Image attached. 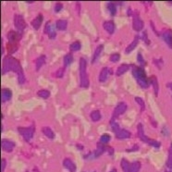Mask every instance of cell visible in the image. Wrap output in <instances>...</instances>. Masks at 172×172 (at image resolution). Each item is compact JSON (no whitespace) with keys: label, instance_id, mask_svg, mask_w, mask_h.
<instances>
[{"label":"cell","instance_id":"cell-1","mask_svg":"<svg viewBox=\"0 0 172 172\" xmlns=\"http://www.w3.org/2000/svg\"><path fill=\"white\" fill-rule=\"evenodd\" d=\"M9 71H13L17 73L19 84H23L25 82V76H24L23 69L19 62L11 56L6 57L2 64V74H6Z\"/></svg>","mask_w":172,"mask_h":172},{"label":"cell","instance_id":"cell-2","mask_svg":"<svg viewBox=\"0 0 172 172\" xmlns=\"http://www.w3.org/2000/svg\"><path fill=\"white\" fill-rule=\"evenodd\" d=\"M132 75L136 79V82L141 88L147 89L149 87V80L146 77L143 68L132 65Z\"/></svg>","mask_w":172,"mask_h":172},{"label":"cell","instance_id":"cell-3","mask_svg":"<svg viewBox=\"0 0 172 172\" xmlns=\"http://www.w3.org/2000/svg\"><path fill=\"white\" fill-rule=\"evenodd\" d=\"M79 72H80V86L82 88H88L89 78L87 74V61L85 58H81L79 63Z\"/></svg>","mask_w":172,"mask_h":172},{"label":"cell","instance_id":"cell-4","mask_svg":"<svg viewBox=\"0 0 172 172\" xmlns=\"http://www.w3.org/2000/svg\"><path fill=\"white\" fill-rule=\"evenodd\" d=\"M137 133H138V137L140 138V140H142L143 142H146V143H148L150 146L152 147H155V148L158 149L161 143L154 139H150L147 137L145 134H144V132H143V128H142V123H139L138 126H137Z\"/></svg>","mask_w":172,"mask_h":172},{"label":"cell","instance_id":"cell-5","mask_svg":"<svg viewBox=\"0 0 172 172\" xmlns=\"http://www.w3.org/2000/svg\"><path fill=\"white\" fill-rule=\"evenodd\" d=\"M34 130H35V127H34L33 124L32 126H30V127H27V128L18 127L19 133L23 137V139L25 140L26 142H30L33 139V134H34Z\"/></svg>","mask_w":172,"mask_h":172},{"label":"cell","instance_id":"cell-6","mask_svg":"<svg viewBox=\"0 0 172 172\" xmlns=\"http://www.w3.org/2000/svg\"><path fill=\"white\" fill-rule=\"evenodd\" d=\"M127 105L124 102H120L118 103V105L115 107L113 114H112V118L110 121H116V118H118L120 115H122L123 113H125V111L127 110Z\"/></svg>","mask_w":172,"mask_h":172},{"label":"cell","instance_id":"cell-7","mask_svg":"<svg viewBox=\"0 0 172 172\" xmlns=\"http://www.w3.org/2000/svg\"><path fill=\"white\" fill-rule=\"evenodd\" d=\"M14 26L19 30V31H23L27 28V23L24 19L23 16L19 14H15L14 16Z\"/></svg>","mask_w":172,"mask_h":172},{"label":"cell","instance_id":"cell-8","mask_svg":"<svg viewBox=\"0 0 172 172\" xmlns=\"http://www.w3.org/2000/svg\"><path fill=\"white\" fill-rule=\"evenodd\" d=\"M133 15V19H132V27L133 30L136 32H140L143 29V21L142 20V19L140 18V15L135 12Z\"/></svg>","mask_w":172,"mask_h":172},{"label":"cell","instance_id":"cell-9","mask_svg":"<svg viewBox=\"0 0 172 172\" xmlns=\"http://www.w3.org/2000/svg\"><path fill=\"white\" fill-rule=\"evenodd\" d=\"M1 147H2L3 151H5L7 153H10L14 149L15 142L13 141L8 140V139H2L1 140Z\"/></svg>","mask_w":172,"mask_h":172},{"label":"cell","instance_id":"cell-10","mask_svg":"<svg viewBox=\"0 0 172 172\" xmlns=\"http://www.w3.org/2000/svg\"><path fill=\"white\" fill-rule=\"evenodd\" d=\"M44 33L49 36V38H50V39H54L57 36V33H56L55 27H54V25H52L50 21L46 22L45 26H44Z\"/></svg>","mask_w":172,"mask_h":172},{"label":"cell","instance_id":"cell-11","mask_svg":"<svg viewBox=\"0 0 172 172\" xmlns=\"http://www.w3.org/2000/svg\"><path fill=\"white\" fill-rule=\"evenodd\" d=\"M111 74H112V70L109 68H107V67H104L101 69L100 73H99V77H98V80H99L100 82H105L108 79L109 75H111Z\"/></svg>","mask_w":172,"mask_h":172},{"label":"cell","instance_id":"cell-12","mask_svg":"<svg viewBox=\"0 0 172 172\" xmlns=\"http://www.w3.org/2000/svg\"><path fill=\"white\" fill-rule=\"evenodd\" d=\"M8 39L9 41L10 44H17L19 43V41L21 39V34L15 32V31H10L8 33Z\"/></svg>","mask_w":172,"mask_h":172},{"label":"cell","instance_id":"cell-13","mask_svg":"<svg viewBox=\"0 0 172 172\" xmlns=\"http://www.w3.org/2000/svg\"><path fill=\"white\" fill-rule=\"evenodd\" d=\"M115 136L118 140H124V139H128L131 137V132L127 130L119 128L117 132H115Z\"/></svg>","mask_w":172,"mask_h":172},{"label":"cell","instance_id":"cell-14","mask_svg":"<svg viewBox=\"0 0 172 172\" xmlns=\"http://www.w3.org/2000/svg\"><path fill=\"white\" fill-rule=\"evenodd\" d=\"M162 37L164 39V41L167 43V44L172 48V31L171 30H164L162 32Z\"/></svg>","mask_w":172,"mask_h":172},{"label":"cell","instance_id":"cell-15","mask_svg":"<svg viewBox=\"0 0 172 172\" xmlns=\"http://www.w3.org/2000/svg\"><path fill=\"white\" fill-rule=\"evenodd\" d=\"M43 19H44V16L40 13V14H38L37 15V17L36 18H34L33 20H32V26H33V28L34 29V30H39V28L41 27V25H42V22H43Z\"/></svg>","mask_w":172,"mask_h":172},{"label":"cell","instance_id":"cell-16","mask_svg":"<svg viewBox=\"0 0 172 172\" xmlns=\"http://www.w3.org/2000/svg\"><path fill=\"white\" fill-rule=\"evenodd\" d=\"M106 150H107V148H106V146L103 145V143L98 142V143H97L96 149H95V151H94L93 154V158H96V157H98V156H102Z\"/></svg>","mask_w":172,"mask_h":172},{"label":"cell","instance_id":"cell-17","mask_svg":"<svg viewBox=\"0 0 172 172\" xmlns=\"http://www.w3.org/2000/svg\"><path fill=\"white\" fill-rule=\"evenodd\" d=\"M11 96H12V93L9 89L3 88L1 90V102L2 103H6L9 100H10Z\"/></svg>","mask_w":172,"mask_h":172},{"label":"cell","instance_id":"cell-18","mask_svg":"<svg viewBox=\"0 0 172 172\" xmlns=\"http://www.w3.org/2000/svg\"><path fill=\"white\" fill-rule=\"evenodd\" d=\"M103 27L104 29L109 33V34H113L115 32V23L113 20H107L103 23Z\"/></svg>","mask_w":172,"mask_h":172},{"label":"cell","instance_id":"cell-19","mask_svg":"<svg viewBox=\"0 0 172 172\" xmlns=\"http://www.w3.org/2000/svg\"><path fill=\"white\" fill-rule=\"evenodd\" d=\"M63 166L69 171V172H75L76 171V165L72 162L69 158H65L63 160Z\"/></svg>","mask_w":172,"mask_h":172},{"label":"cell","instance_id":"cell-20","mask_svg":"<svg viewBox=\"0 0 172 172\" xmlns=\"http://www.w3.org/2000/svg\"><path fill=\"white\" fill-rule=\"evenodd\" d=\"M139 40H140V36H139V35H135V37H134L133 41L132 42V44H130L126 47V49H125V53H126V54H130V53L133 50V49L138 45Z\"/></svg>","mask_w":172,"mask_h":172},{"label":"cell","instance_id":"cell-21","mask_svg":"<svg viewBox=\"0 0 172 172\" xmlns=\"http://www.w3.org/2000/svg\"><path fill=\"white\" fill-rule=\"evenodd\" d=\"M103 48H104L103 44L98 45V46L95 48V50H94V52H93V58H92V61H91L92 63H95L96 60L99 58V57H100V55H101V53H102V51H103Z\"/></svg>","mask_w":172,"mask_h":172},{"label":"cell","instance_id":"cell-22","mask_svg":"<svg viewBox=\"0 0 172 172\" xmlns=\"http://www.w3.org/2000/svg\"><path fill=\"white\" fill-rule=\"evenodd\" d=\"M149 83L152 84L153 88H154V92H155V95L157 96L158 94V91H159V85H158V82L156 76H151L149 78Z\"/></svg>","mask_w":172,"mask_h":172},{"label":"cell","instance_id":"cell-23","mask_svg":"<svg viewBox=\"0 0 172 172\" xmlns=\"http://www.w3.org/2000/svg\"><path fill=\"white\" fill-rule=\"evenodd\" d=\"M130 69V65L128 64H121L120 66H118V68L116 70V75L117 76H120L122 74H124L125 72H127Z\"/></svg>","mask_w":172,"mask_h":172},{"label":"cell","instance_id":"cell-24","mask_svg":"<svg viewBox=\"0 0 172 172\" xmlns=\"http://www.w3.org/2000/svg\"><path fill=\"white\" fill-rule=\"evenodd\" d=\"M45 58H46V57L44 55H42V56H40L39 58H36V60H35V66H36V70L37 71L45 64Z\"/></svg>","mask_w":172,"mask_h":172},{"label":"cell","instance_id":"cell-25","mask_svg":"<svg viewBox=\"0 0 172 172\" xmlns=\"http://www.w3.org/2000/svg\"><path fill=\"white\" fill-rule=\"evenodd\" d=\"M68 22L65 19H58L56 21V27L59 31H65L67 29Z\"/></svg>","mask_w":172,"mask_h":172},{"label":"cell","instance_id":"cell-26","mask_svg":"<svg viewBox=\"0 0 172 172\" xmlns=\"http://www.w3.org/2000/svg\"><path fill=\"white\" fill-rule=\"evenodd\" d=\"M42 132H43L44 135L45 137H47L48 139L53 140V139L55 138V134H54L53 131H52L50 128H49V127H44V128L42 129Z\"/></svg>","mask_w":172,"mask_h":172},{"label":"cell","instance_id":"cell-27","mask_svg":"<svg viewBox=\"0 0 172 172\" xmlns=\"http://www.w3.org/2000/svg\"><path fill=\"white\" fill-rule=\"evenodd\" d=\"M120 166L123 169V172H130V167H131V164L130 162L125 159V158H122L120 161Z\"/></svg>","mask_w":172,"mask_h":172},{"label":"cell","instance_id":"cell-28","mask_svg":"<svg viewBox=\"0 0 172 172\" xmlns=\"http://www.w3.org/2000/svg\"><path fill=\"white\" fill-rule=\"evenodd\" d=\"M72 61H73V57H72V55L69 53V54H67V55H65V57L63 58V67L64 68H67L68 65H70L71 63H72Z\"/></svg>","mask_w":172,"mask_h":172},{"label":"cell","instance_id":"cell-29","mask_svg":"<svg viewBox=\"0 0 172 172\" xmlns=\"http://www.w3.org/2000/svg\"><path fill=\"white\" fill-rule=\"evenodd\" d=\"M101 113H100V111L99 110H93V112H91V114H90V118H91V119L93 120V121H94V122H96V121H98L100 118H101Z\"/></svg>","mask_w":172,"mask_h":172},{"label":"cell","instance_id":"cell-30","mask_svg":"<svg viewBox=\"0 0 172 172\" xmlns=\"http://www.w3.org/2000/svg\"><path fill=\"white\" fill-rule=\"evenodd\" d=\"M81 49V43L79 41H75L73 42L72 44H70L69 45V50L71 52H76V51H79Z\"/></svg>","mask_w":172,"mask_h":172},{"label":"cell","instance_id":"cell-31","mask_svg":"<svg viewBox=\"0 0 172 172\" xmlns=\"http://www.w3.org/2000/svg\"><path fill=\"white\" fill-rule=\"evenodd\" d=\"M141 168V164L139 161H134L131 164L130 172H139Z\"/></svg>","mask_w":172,"mask_h":172},{"label":"cell","instance_id":"cell-32","mask_svg":"<svg viewBox=\"0 0 172 172\" xmlns=\"http://www.w3.org/2000/svg\"><path fill=\"white\" fill-rule=\"evenodd\" d=\"M107 9L109 10L111 16H115L116 13H117V8H116V4L114 2H108L107 4Z\"/></svg>","mask_w":172,"mask_h":172},{"label":"cell","instance_id":"cell-33","mask_svg":"<svg viewBox=\"0 0 172 172\" xmlns=\"http://www.w3.org/2000/svg\"><path fill=\"white\" fill-rule=\"evenodd\" d=\"M37 95L41 98H44V99H47V98L50 96V92L47 91V90H44V89L39 90L37 92Z\"/></svg>","mask_w":172,"mask_h":172},{"label":"cell","instance_id":"cell-34","mask_svg":"<svg viewBox=\"0 0 172 172\" xmlns=\"http://www.w3.org/2000/svg\"><path fill=\"white\" fill-rule=\"evenodd\" d=\"M134 100L136 101V103H138V105L141 107V111H143L145 108V105H144V101L142 99L141 97H135Z\"/></svg>","mask_w":172,"mask_h":172},{"label":"cell","instance_id":"cell-35","mask_svg":"<svg viewBox=\"0 0 172 172\" xmlns=\"http://www.w3.org/2000/svg\"><path fill=\"white\" fill-rule=\"evenodd\" d=\"M65 68H64V67H62V68H58V70L55 72V77H56V78H62V77H63V75H64Z\"/></svg>","mask_w":172,"mask_h":172},{"label":"cell","instance_id":"cell-36","mask_svg":"<svg viewBox=\"0 0 172 172\" xmlns=\"http://www.w3.org/2000/svg\"><path fill=\"white\" fill-rule=\"evenodd\" d=\"M109 141H110V135H108V134H103L100 137V142L103 143V144L109 142Z\"/></svg>","mask_w":172,"mask_h":172},{"label":"cell","instance_id":"cell-37","mask_svg":"<svg viewBox=\"0 0 172 172\" xmlns=\"http://www.w3.org/2000/svg\"><path fill=\"white\" fill-rule=\"evenodd\" d=\"M137 61H138V63L142 66V68L145 67L146 62L144 61V58H142V56L141 53H138V55H137Z\"/></svg>","mask_w":172,"mask_h":172},{"label":"cell","instance_id":"cell-38","mask_svg":"<svg viewBox=\"0 0 172 172\" xmlns=\"http://www.w3.org/2000/svg\"><path fill=\"white\" fill-rule=\"evenodd\" d=\"M109 58H110V61H111V62L116 63V62H118V61L120 59V55L118 54V53H115V54H112Z\"/></svg>","mask_w":172,"mask_h":172},{"label":"cell","instance_id":"cell-39","mask_svg":"<svg viewBox=\"0 0 172 172\" xmlns=\"http://www.w3.org/2000/svg\"><path fill=\"white\" fill-rule=\"evenodd\" d=\"M167 167L169 169H172V152H169L168 154V157L167 160Z\"/></svg>","mask_w":172,"mask_h":172},{"label":"cell","instance_id":"cell-40","mask_svg":"<svg viewBox=\"0 0 172 172\" xmlns=\"http://www.w3.org/2000/svg\"><path fill=\"white\" fill-rule=\"evenodd\" d=\"M142 40L147 44H150V40L148 39V36H147V32L146 31H144L143 32V33H142Z\"/></svg>","mask_w":172,"mask_h":172},{"label":"cell","instance_id":"cell-41","mask_svg":"<svg viewBox=\"0 0 172 172\" xmlns=\"http://www.w3.org/2000/svg\"><path fill=\"white\" fill-rule=\"evenodd\" d=\"M62 9H63V5H62L61 3H57V4L55 5L54 10H55V12H59Z\"/></svg>","mask_w":172,"mask_h":172},{"label":"cell","instance_id":"cell-42","mask_svg":"<svg viewBox=\"0 0 172 172\" xmlns=\"http://www.w3.org/2000/svg\"><path fill=\"white\" fill-rule=\"evenodd\" d=\"M161 132H162V134H163L164 136H168V135H169V131H168V129L167 128V126H164Z\"/></svg>","mask_w":172,"mask_h":172},{"label":"cell","instance_id":"cell-43","mask_svg":"<svg viewBox=\"0 0 172 172\" xmlns=\"http://www.w3.org/2000/svg\"><path fill=\"white\" fill-rule=\"evenodd\" d=\"M6 164H7L6 159H2L1 160V172H4L5 167H6Z\"/></svg>","mask_w":172,"mask_h":172},{"label":"cell","instance_id":"cell-44","mask_svg":"<svg viewBox=\"0 0 172 172\" xmlns=\"http://www.w3.org/2000/svg\"><path fill=\"white\" fill-rule=\"evenodd\" d=\"M136 150H139V146L138 145H134L132 149H127L126 151L127 152H132V151H136Z\"/></svg>","mask_w":172,"mask_h":172},{"label":"cell","instance_id":"cell-45","mask_svg":"<svg viewBox=\"0 0 172 172\" xmlns=\"http://www.w3.org/2000/svg\"><path fill=\"white\" fill-rule=\"evenodd\" d=\"M167 87L172 91V82H169V83H167Z\"/></svg>","mask_w":172,"mask_h":172},{"label":"cell","instance_id":"cell-46","mask_svg":"<svg viewBox=\"0 0 172 172\" xmlns=\"http://www.w3.org/2000/svg\"><path fill=\"white\" fill-rule=\"evenodd\" d=\"M110 172H117V170H116V169H112V170H111Z\"/></svg>","mask_w":172,"mask_h":172},{"label":"cell","instance_id":"cell-47","mask_svg":"<svg viewBox=\"0 0 172 172\" xmlns=\"http://www.w3.org/2000/svg\"><path fill=\"white\" fill-rule=\"evenodd\" d=\"M170 152H172V143H171V145H170Z\"/></svg>","mask_w":172,"mask_h":172}]
</instances>
